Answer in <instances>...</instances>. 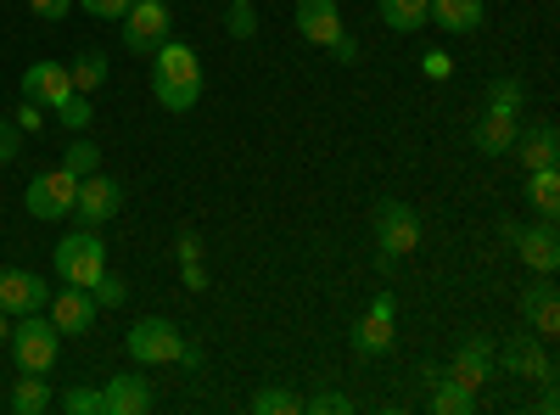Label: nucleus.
<instances>
[{
    "mask_svg": "<svg viewBox=\"0 0 560 415\" xmlns=\"http://www.w3.org/2000/svg\"><path fill=\"white\" fill-rule=\"evenodd\" d=\"M152 96L168 107V113H191L197 96H202V62L191 45L179 39H163L152 51Z\"/></svg>",
    "mask_w": 560,
    "mask_h": 415,
    "instance_id": "f257e3e1",
    "label": "nucleus"
},
{
    "mask_svg": "<svg viewBox=\"0 0 560 415\" xmlns=\"http://www.w3.org/2000/svg\"><path fill=\"white\" fill-rule=\"evenodd\" d=\"M51 269H57V281L62 287H96V275L107 269V242H102V230L96 224H84V230H73V237H62L57 242V253H51Z\"/></svg>",
    "mask_w": 560,
    "mask_h": 415,
    "instance_id": "f03ea898",
    "label": "nucleus"
},
{
    "mask_svg": "<svg viewBox=\"0 0 560 415\" xmlns=\"http://www.w3.org/2000/svg\"><path fill=\"white\" fill-rule=\"evenodd\" d=\"M12 359H18V371L28 377H45L57 365V348H62V332L51 326L45 314H18V326H12Z\"/></svg>",
    "mask_w": 560,
    "mask_h": 415,
    "instance_id": "7ed1b4c3",
    "label": "nucleus"
},
{
    "mask_svg": "<svg viewBox=\"0 0 560 415\" xmlns=\"http://www.w3.org/2000/svg\"><path fill=\"white\" fill-rule=\"evenodd\" d=\"M179 343H185L179 326H174V320H158V314L135 320L129 337H124V348H129L135 365H174L179 359Z\"/></svg>",
    "mask_w": 560,
    "mask_h": 415,
    "instance_id": "20e7f679",
    "label": "nucleus"
},
{
    "mask_svg": "<svg viewBox=\"0 0 560 415\" xmlns=\"http://www.w3.org/2000/svg\"><path fill=\"white\" fill-rule=\"evenodd\" d=\"M73 197H79V174H68V169L34 174L28 192H23V203H28L34 219H68L73 214Z\"/></svg>",
    "mask_w": 560,
    "mask_h": 415,
    "instance_id": "39448f33",
    "label": "nucleus"
},
{
    "mask_svg": "<svg viewBox=\"0 0 560 415\" xmlns=\"http://www.w3.org/2000/svg\"><path fill=\"white\" fill-rule=\"evenodd\" d=\"M124 23V45H129V51L135 57H152L158 51V45L168 39V0H135V7L118 18Z\"/></svg>",
    "mask_w": 560,
    "mask_h": 415,
    "instance_id": "423d86ee",
    "label": "nucleus"
},
{
    "mask_svg": "<svg viewBox=\"0 0 560 415\" xmlns=\"http://www.w3.org/2000/svg\"><path fill=\"white\" fill-rule=\"evenodd\" d=\"M376 242H382V258H404V253L420 247V219H415L409 203L387 197V203L376 208Z\"/></svg>",
    "mask_w": 560,
    "mask_h": 415,
    "instance_id": "0eeeda50",
    "label": "nucleus"
},
{
    "mask_svg": "<svg viewBox=\"0 0 560 415\" xmlns=\"http://www.w3.org/2000/svg\"><path fill=\"white\" fill-rule=\"evenodd\" d=\"M124 208V186H118V180L113 174H79V197H73V214H79V224H107L113 214Z\"/></svg>",
    "mask_w": 560,
    "mask_h": 415,
    "instance_id": "6e6552de",
    "label": "nucleus"
},
{
    "mask_svg": "<svg viewBox=\"0 0 560 415\" xmlns=\"http://www.w3.org/2000/svg\"><path fill=\"white\" fill-rule=\"evenodd\" d=\"M45 320H51L62 337H84L90 326H96V298H90L84 287H62V292H51V303H45Z\"/></svg>",
    "mask_w": 560,
    "mask_h": 415,
    "instance_id": "1a4fd4ad",
    "label": "nucleus"
},
{
    "mask_svg": "<svg viewBox=\"0 0 560 415\" xmlns=\"http://www.w3.org/2000/svg\"><path fill=\"white\" fill-rule=\"evenodd\" d=\"M493 359L504 365L510 377H533V382H555V359L538 348V337H527V332H516L504 348H493Z\"/></svg>",
    "mask_w": 560,
    "mask_h": 415,
    "instance_id": "9d476101",
    "label": "nucleus"
},
{
    "mask_svg": "<svg viewBox=\"0 0 560 415\" xmlns=\"http://www.w3.org/2000/svg\"><path fill=\"white\" fill-rule=\"evenodd\" d=\"M51 303V287L28 269H0V309L7 314H45Z\"/></svg>",
    "mask_w": 560,
    "mask_h": 415,
    "instance_id": "9b49d317",
    "label": "nucleus"
},
{
    "mask_svg": "<svg viewBox=\"0 0 560 415\" xmlns=\"http://www.w3.org/2000/svg\"><path fill=\"white\" fill-rule=\"evenodd\" d=\"M73 96V79H68V62H28L23 73V102L34 107H57Z\"/></svg>",
    "mask_w": 560,
    "mask_h": 415,
    "instance_id": "f8f14e48",
    "label": "nucleus"
},
{
    "mask_svg": "<svg viewBox=\"0 0 560 415\" xmlns=\"http://www.w3.org/2000/svg\"><path fill=\"white\" fill-rule=\"evenodd\" d=\"M298 34H303L308 45H325V51H331V45L348 34L337 0H298Z\"/></svg>",
    "mask_w": 560,
    "mask_h": 415,
    "instance_id": "ddd939ff",
    "label": "nucleus"
},
{
    "mask_svg": "<svg viewBox=\"0 0 560 415\" xmlns=\"http://www.w3.org/2000/svg\"><path fill=\"white\" fill-rule=\"evenodd\" d=\"M393 314H398V303H393V292H382L376 303H370V314L359 320L353 348H359L364 359H376V354H387V348H393Z\"/></svg>",
    "mask_w": 560,
    "mask_h": 415,
    "instance_id": "4468645a",
    "label": "nucleus"
},
{
    "mask_svg": "<svg viewBox=\"0 0 560 415\" xmlns=\"http://www.w3.org/2000/svg\"><path fill=\"white\" fill-rule=\"evenodd\" d=\"M516 237V253H522V264L527 269H538V275H555L560 269V237H555V219H544V224H533V230H510Z\"/></svg>",
    "mask_w": 560,
    "mask_h": 415,
    "instance_id": "2eb2a0df",
    "label": "nucleus"
},
{
    "mask_svg": "<svg viewBox=\"0 0 560 415\" xmlns=\"http://www.w3.org/2000/svg\"><path fill=\"white\" fill-rule=\"evenodd\" d=\"M147 410H152L147 377H113L102 388V415H147Z\"/></svg>",
    "mask_w": 560,
    "mask_h": 415,
    "instance_id": "dca6fc26",
    "label": "nucleus"
},
{
    "mask_svg": "<svg viewBox=\"0 0 560 415\" xmlns=\"http://www.w3.org/2000/svg\"><path fill=\"white\" fill-rule=\"evenodd\" d=\"M493 343L488 337H471V343H459V354H454V365H448V377H459L465 388H482L488 377H493Z\"/></svg>",
    "mask_w": 560,
    "mask_h": 415,
    "instance_id": "f3484780",
    "label": "nucleus"
},
{
    "mask_svg": "<svg viewBox=\"0 0 560 415\" xmlns=\"http://www.w3.org/2000/svg\"><path fill=\"white\" fill-rule=\"evenodd\" d=\"M427 377H432V410L438 415H471L477 410V388H465L448 371H427Z\"/></svg>",
    "mask_w": 560,
    "mask_h": 415,
    "instance_id": "a211bd4d",
    "label": "nucleus"
},
{
    "mask_svg": "<svg viewBox=\"0 0 560 415\" xmlns=\"http://www.w3.org/2000/svg\"><path fill=\"white\" fill-rule=\"evenodd\" d=\"M560 141H555V124H538V129H527V135H516V152L522 158V169H549V163H560V152H555Z\"/></svg>",
    "mask_w": 560,
    "mask_h": 415,
    "instance_id": "6ab92c4d",
    "label": "nucleus"
},
{
    "mask_svg": "<svg viewBox=\"0 0 560 415\" xmlns=\"http://www.w3.org/2000/svg\"><path fill=\"white\" fill-rule=\"evenodd\" d=\"M516 135H522V124H516V118L488 113V118L477 124V135H471V141H477V152H482V158H499V152H510V147H516Z\"/></svg>",
    "mask_w": 560,
    "mask_h": 415,
    "instance_id": "aec40b11",
    "label": "nucleus"
},
{
    "mask_svg": "<svg viewBox=\"0 0 560 415\" xmlns=\"http://www.w3.org/2000/svg\"><path fill=\"white\" fill-rule=\"evenodd\" d=\"M522 309H527V320H533V337H555L560 332V298H555V287H533L527 298H522Z\"/></svg>",
    "mask_w": 560,
    "mask_h": 415,
    "instance_id": "412c9836",
    "label": "nucleus"
},
{
    "mask_svg": "<svg viewBox=\"0 0 560 415\" xmlns=\"http://www.w3.org/2000/svg\"><path fill=\"white\" fill-rule=\"evenodd\" d=\"M376 12H382V23H387V28L415 34L420 23H432V0H376Z\"/></svg>",
    "mask_w": 560,
    "mask_h": 415,
    "instance_id": "4be33fe9",
    "label": "nucleus"
},
{
    "mask_svg": "<svg viewBox=\"0 0 560 415\" xmlns=\"http://www.w3.org/2000/svg\"><path fill=\"white\" fill-rule=\"evenodd\" d=\"M432 18L448 34H471L482 23V0H432Z\"/></svg>",
    "mask_w": 560,
    "mask_h": 415,
    "instance_id": "5701e85b",
    "label": "nucleus"
},
{
    "mask_svg": "<svg viewBox=\"0 0 560 415\" xmlns=\"http://www.w3.org/2000/svg\"><path fill=\"white\" fill-rule=\"evenodd\" d=\"M527 197H533V208L544 219H555V208H560V169L555 163L549 169H527Z\"/></svg>",
    "mask_w": 560,
    "mask_h": 415,
    "instance_id": "b1692460",
    "label": "nucleus"
},
{
    "mask_svg": "<svg viewBox=\"0 0 560 415\" xmlns=\"http://www.w3.org/2000/svg\"><path fill=\"white\" fill-rule=\"evenodd\" d=\"M522 107H527V90H522V79H493V84H488V113L522 118Z\"/></svg>",
    "mask_w": 560,
    "mask_h": 415,
    "instance_id": "393cba45",
    "label": "nucleus"
},
{
    "mask_svg": "<svg viewBox=\"0 0 560 415\" xmlns=\"http://www.w3.org/2000/svg\"><path fill=\"white\" fill-rule=\"evenodd\" d=\"M68 79H73L79 96H90V90H102V84H107V57H102V51H84L79 62H68Z\"/></svg>",
    "mask_w": 560,
    "mask_h": 415,
    "instance_id": "a878e982",
    "label": "nucleus"
},
{
    "mask_svg": "<svg viewBox=\"0 0 560 415\" xmlns=\"http://www.w3.org/2000/svg\"><path fill=\"white\" fill-rule=\"evenodd\" d=\"M62 169H68V174H96V169H102V147L84 141V135H73V147L62 152Z\"/></svg>",
    "mask_w": 560,
    "mask_h": 415,
    "instance_id": "bb28decb",
    "label": "nucleus"
},
{
    "mask_svg": "<svg viewBox=\"0 0 560 415\" xmlns=\"http://www.w3.org/2000/svg\"><path fill=\"white\" fill-rule=\"evenodd\" d=\"M45 404H51V388L23 371V382H18V393H12V410H18V415H39Z\"/></svg>",
    "mask_w": 560,
    "mask_h": 415,
    "instance_id": "cd10ccee",
    "label": "nucleus"
},
{
    "mask_svg": "<svg viewBox=\"0 0 560 415\" xmlns=\"http://www.w3.org/2000/svg\"><path fill=\"white\" fill-rule=\"evenodd\" d=\"M90 298H96V309H118L129 298V281H124V275H113V269H102L96 287H90Z\"/></svg>",
    "mask_w": 560,
    "mask_h": 415,
    "instance_id": "c85d7f7f",
    "label": "nucleus"
},
{
    "mask_svg": "<svg viewBox=\"0 0 560 415\" xmlns=\"http://www.w3.org/2000/svg\"><path fill=\"white\" fill-rule=\"evenodd\" d=\"M253 410H258V415H298V410H303V399H298V393H287V388H264V393L253 399Z\"/></svg>",
    "mask_w": 560,
    "mask_h": 415,
    "instance_id": "c756f323",
    "label": "nucleus"
},
{
    "mask_svg": "<svg viewBox=\"0 0 560 415\" xmlns=\"http://www.w3.org/2000/svg\"><path fill=\"white\" fill-rule=\"evenodd\" d=\"M90 113H96V107H90L84 96H79V90H73V96L68 102H57V118L73 129V135H84V124H90Z\"/></svg>",
    "mask_w": 560,
    "mask_h": 415,
    "instance_id": "7c9ffc66",
    "label": "nucleus"
},
{
    "mask_svg": "<svg viewBox=\"0 0 560 415\" xmlns=\"http://www.w3.org/2000/svg\"><path fill=\"white\" fill-rule=\"evenodd\" d=\"M224 28L236 34V39H253L258 18H253V7H247V0H230V12H224Z\"/></svg>",
    "mask_w": 560,
    "mask_h": 415,
    "instance_id": "2f4dec72",
    "label": "nucleus"
},
{
    "mask_svg": "<svg viewBox=\"0 0 560 415\" xmlns=\"http://www.w3.org/2000/svg\"><path fill=\"white\" fill-rule=\"evenodd\" d=\"M62 410H68V415H102V393H90V388H68V393H62Z\"/></svg>",
    "mask_w": 560,
    "mask_h": 415,
    "instance_id": "473e14b6",
    "label": "nucleus"
},
{
    "mask_svg": "<svg viewBox=\"0 0 560 415\" xmlns=\"http://www.w3.org/2000/svg\"><path fill=\"white\" fill-rule=\"evenodd\" d=\"M79 7H84L90 18H113V23H118V18L135 7V0H79Z\"/></svg>",
    "mask_w": 560,
    "mask_h": 415,
    "instance_id": "72a5a7b5",
    "label": "nucleus"
},
{
    "mask_svg": "<svg viewBox=\"0 0 560 415\" xmlns=\"http://www.w3.org/2000/svg\"><path fill=\"white\" fill-rule=\"evenodd\" d=\"M420 73H427V79H448L454 73V57L448 51H427V57H420Z\"/></svg>",
    "mask_w": 560,
    "mask_h": 415,
    "instance_id": "f704fd0d",
    "label": "nucleus"
},
{
    "mask_svg": "<svg viewBox=\"0 0 560 415\" xmlns=\"http://www.w3.org/2000/svg\"><path fill=\"white\" fill-rule=\"evenodd\" d=\"M23 152V129L18 124H0V163H12Z\"/></svg>",
    "mask_w": 560,
    "mask_h": 415,
    "instance_id": "c9c22d12",
    "label": "nucleus"
},
{
    "mask_svg": "<svg viewBox=\"0 0 560 415\" xmlns=\"http://www.w3.org/2000/svg\"><path fill=\"white\" fill-rule=\"evenodd\" d=\"M28 7H34V18L57 23V18H68V12H73V0H28Z\"/></svg>",
    "mask_w": 560,
    "mask_h": 415,
    "instance_id": "e433bc0d",
    "label": "nucleus"
},
{
    "mask_svg": "<svg viewBox=\"0 0 560 415\" xmlns=\"http://www.w3.org/2000/svg\"><path fill=\"white\" fill-rule=\"evenodd\" d=\"M303 410H314V415H342V410H348V399H342V393H319V399H308Z\"/></svg>",
    "mask_w": 560,
    "mask_h": 415,
    "instance_id": "4c0bfd02",
    "label": "nucleus"
},
{
    "mask_svg": "<svg viewBox=\"0 0 560 415\" xmlns=\"http://www.w3.org/2000/svg\"><path fill=\"white\" fill-rule=\"evenodd\" d=\"M39 124H45V118H39V107H34V102H23V113H18V129H23V135H39Z\"/></svg>",
    "mask_w": 560,
    "mask_h": 415,
    "instance_id": "58836bf2",
    "label": "nucleus"
},
{
    "mask_svg": "<svg viewBox=\"0 0 560 415\" xmlns=\"http://www.w3.org/2000/svg\"><path fill=\"white\" fill-rule=\"evenodd\" d=\"M331 57H337V62H353V57H359V39H353V34H342V39L331 45Z\"/></svg>",
    "mask_w": 560,
    "mask_h": 415,
    "instance_id": "ea45409f",
    "label": "nucleus"
},
{
    "mask_svg": "<svg viewBox=\"0 0 560 415\" xmlns=\"http://www.w3.org/2000/svg\"><path fill=\"white\" fill-rule=\"evenodd\" d=\"M179 258H185V264H197V258H202V242L191 237V230H185V237H179Z\"/></svg>",
    "mask_w": 560,
    "mask_h": 415,
    "instance_id": "a19ab883",
    "label": "nucleus"
},
{
    "mask_svg": "<svg viewBox=\"0 0 560 415\" xmlns=\"http://www.w3.org/2000/svg\"><path fill=\"white\" fill-rule=\"evenodd\" d=\"M538 410H544V415H555V410H560V399H555V382H544V399H538Z\"/></svg>",
    "mask_w": 560,
    "mask_h": 415,
    "instance_id": "79ce46f5",
    "label": "nucleus"
},
{
    "mask_svg": "<svg viewBox=\"0 0 560 415\" xmlns=\"http://www.w3.org/2000/svg\"><path fill=\"white\" fill-rule=\"evenodd\" d=\"M7 337H12V314H7V309H0V343H7Z\"/></svg>",
    "mask_w": 560,
    "mask_h": 415,
    "instance_id": "37998d69",
    "label": "nucleus"
},
{
    "mask_svg": "<svg viewBox=\"0 0 560 415\" xmlns=\"http://www.w3.org/2000/svg\"><path fill=\"white\" fill-rule=\"evenodd\" d=\"M247 7H253V0H247Z\"/></svg>",
    "mask_w": 560,
    "mask_h": 415,
    "instance_id": "c03bdc74",
    "label": "nucleus"
}]
</instances>
